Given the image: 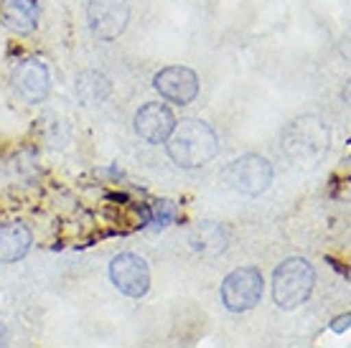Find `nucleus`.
<instances>
[{
	"instance_id": "1",
	"label": "nucleus",
	"mask_w": 351,
	"mask_h": 348,
	"mask_svg": "<svg viewBox=\"0 0 351 348\" xmlns=\"http://www.w3.org/2000/svg\"><path fill=\"white\" fill-rule=\"evenodd\" d=\"M166 150L178 168H204L219 153V135L204 120H184L181 125L176 122L171 138L166 140Z\"/></svg>"
},
{
	"instance_id": "2",
	"label": "nucleus",
	"mask_w": 351,
	"mask_h": 348,
	"mask_svg": "<svg viewBox=\"0 0 351 348\" xmlns=\"http://www.w3.org/2000/svg\"><path fill=\"white\" fill-rule=\"evenodd\" d=\"M328 142H331V130L316 114L295 117L282 130V150L298 166H313L328 150Z\"/></svg>"
},
{
	"instance_id": "3",
	"label": "nucleus",
	"mask_w": 351,
	"mask_h": 348,
	"mask_svg": "<svg viewBox=\"0 0 351 348\" xmlns=\"http://www.w3.org/2000/svg\"><path fill=\"white\" fill-rule=\"evenodd\" d=\"M313 285H316V272L311 267V262L303 257H290L278 264V270L272 275V297L280 308L290 310L306 303L313 293Z\"/></svg>"
},
{
	"instance_id": "4",
	"label": "nucleus",
	"mask_w": 351,
	"mask_h": 348,
	"mask_svg": "<svg viewBox=\"0 0 351 348\" xmlns=\"http://www.w3.org/2000/svg\"><path fill=\"white\" fill-rule=\"evenodd\" d=\"M224 181L232 191L242 193V196H260L270 188L272 183V166L270 160L255 153H247V156L232 160L224 168Z\"/></svg>"
},
{
	"instance_id": "5",
	"label": "nucleus",
	"mask_w": 351,
	"mask_h": 348,
	"mask_svg": "<svg viewBox=\"0 0 351 348\" xmlns=\"http://www.w3.org/2000/svg\"><path fill=\"white\" fill-rule=\"evenodd\" d=\"M263 272L255 267H239L221 282V303L232 313L252 310L263 300Z\"/></svg>"
},
{
	"instance_id": "6",
	"label": "nucleus",
	"mask_w": 351,
	"mask_h": 348,
	"mask_svg": "<svg viewBox=\"0 0 351 348\" xmlns=\"http://www.w3.org/2000/svg\"><path fill=\"white\" fill-rule=\"evenodd\" d=\"M89 31L99 41H114L125 34L130 21L128 0H89L87 5Z\"/></svg>"
},
{
	"instance_id": "7",
	"label": "nucleus",
	"mask_w": 351,
	"mask_h": 348,
	"mask_svg": "<svg viewBox=\"0 0 351 348\" xmlns=\"http://www.w3.org/2000/svg\"><path fill=\"white\" fill-rule=\"evenodd\" d=\"M110 279L123 295L143 297L150 290V270L148 262L138 254H117L110 264Z\"/></svg>"
},
{
	"instance_id": "8",
	"label": "nucleus",
	"mask_w": 351,
	"mask_h": 348,
	"mask_svg": "<svg viewBox=\"0 0 351 348\" xmlns=\"http://www.w3.org/2000/svg\"><path fill=\"white\" fill-rule=\"evenodd\" d=\"M153 87L166 102L186 107L199 97V77L189 66H166L153 77Z\"/></svg>"
},
{
	"instance_id": "9",
	"label": "nucleus",
	"mask_w": 351,
	"mask_h": 348,
	"mask_svg": "<svg viewBox=\"0 0 351 348\" xmlns=\"http://www.w3.org/2000/svg\"><path fill=\"white\" fill-rule=\"evenodd\" d=\"M13 89L16 95L28 102V105H38L49 97L51 89V74L41 59H26L16 66L13 74Z\"/></svg>"
},
{
	"instance_id": "10",
	"label": "nucleus",
	"mask_w": 351,
	"mask_h": 348,
	"mask_svg": "<svg viewBox=\"0 0 351 348\" xmlns=\"http://www.w3.org/2000/svg\"><path fill=\"white\" fill-rule=\"evenodd\" d=\"M176 127V114L163 102H148L135 112V132L150 145H160L171 138Z\"/></svg>"
},
{
	"instance_id": "11",
	"label": "nucleus",
	"mask_w": 351,
	"mask_h": 348,
	"mask_svg": "<svg viewBox=\"0 0 351 348\" xmlns=\"http://www.w3.org/2000/svg\"><path fill=\"white\" fill-rule=\"evenodd\" d=\"M31 244H34V234L26 224H21V221L0 224V262L23 260Z\"/></svg>"
},
{
	"instance_id": "12",
	"label": "nucleus",
	"mask_w": 351,
	"mask_h": 348,
	"mask_svg": "<svg viewBox=\"0 0 351 348\" xmlns=\"http://www.w3.org/2000/svg\"><path fill=\"white\" fill-rule=\"evenodd\" d=\"M38 0H5L3 5V23L18 36L34 34L38 26Z\"/></svg>"
},
{
	"instance_id": "13",
	"label": "nucleus",
	"mask_w": 351,
	"mask_h": 348,
	"mask_svg": "<svg viewBox=\"0 0 351 348\" xmlns=\"http://www.w3.org/2000/svg\"><path fill=\"white\" fill-rule=\"evenodd\" d=\"M110 92H112V84L102 71L87 69L77 77V97L82 105H102Z\"/></svg>"
},
{
	"instance_id": "14",
	"label": "nucleus",
	"mask_w": 351,
	"mask_h": 348,
	"mask_svg": "<svg viewBox=\"0 0 351 348\" xmlns=\"http://www.w3.org/2000/svg\"><path fill=\"white\" fill-rule=\"evenodd\" d=\"M176 216V206L173 201H160L158 206H156V219H153V224L156 227H168V221H173Z\"/></svg>"
},
{
	"instance_id": "15",
	"label": "nucleus",
	"mask_w": 351,
	"mask_h": 348,
	"mask_svg": "<svg viewBox=\"0 0 351 348\" xmlns=\"http://www.w3.org/2000/svg\"><path fill=\"white\" fill-rule=\"evenodd\" d=\"M349 321H351V315H349V313L343 315V318H339V321L334 323V331H336V333L346 331V328H349Z\"/></svg>"
}]
</instances>
